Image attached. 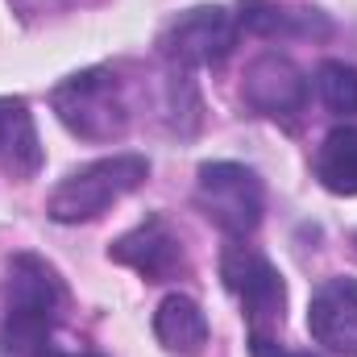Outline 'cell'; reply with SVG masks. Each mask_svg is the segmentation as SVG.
<instances>
[{"label":"cell","instance_id":"cell-12","mask_svg":"<svg viewBox=\"0 0 357 357\" xmlns=\"http://www.w3.org/2000/svg\"><path fill=\"white\" fill-rule=\"evenodd\" d=\"M237 25L262 38H324L328 21L316 8H278L266 0H245L237 13Z\"/></svg>","mask_w":357,"mask_h":357},{"label":"cell","instance_id":"cell-10","mask_svg":"<svg viewBox=\"0 0 357 357\" xmlns=\"http://www.w3.org/2000/svg\"><path fill=\"white\" fill-rule=\"evenodd\" d=\"M0 167L13 171L17 178H29L42 167L33 116H29L25 100H8V96H0Z\"/></svg>","mask_w":357,"mask_h":357},{"label":"cell","instance_id":"cell-6","mask_svg":"<svg viewBox=\"0 0 357 357\" xmlns=\"http://www.w3.org/2000/svg\"><path fill=\"white\" fill-rule=\"evenodd\" d=\"M237 33H241L237 13H229L220 4L187 8L162 33V54L175 67H212V63H225L233 54Z\"/></svg>","mask_w":357,"mask_h":357},{"label":"cell","instance_id":"cell-8","mask_svg":"<svg viewBox=\"0 0 357 357\" xmlns=\"http://www.w3.org/2000/svg\"><path fill=\"white\" fill-rule=\"evenodd\" d=\"M245 104L262 116H295L307 104V79L299 75V67L282 54H262L250 63L245 71Z\"/></svg>","mask_w":357,"mask_h":357},{"label":"cell","instance_id":"cell-14","mask_svg":"<svg viewBox=\"0 0 357 357\" xmlns=\"http://www.w3.org/2000/svg\"><path fill=\"white\" fill-rule=\"evenodd\" d=\"M316 88L328 112L337 116H357V67L349 63H324L316 71Z\"/></svg>","mask_w":357,"mask_h":357},{"label":"cell","instance_id":"cell-2","mask_svg":"<svg viewBox=\"0 0 357 357\" xmlns=\"http://www.w3.org/2000/svg\"><path fill=\"white\" fill-rule=\"evenodd\" d=\"M150 175V162L142 154H112V158H100V162H88L79 171L63 178L54 191H50V220L59 225H79V220H91L100 216L104 208H112L121 195H129L133 187H142Z\"/></svg>","mask_w":357,"mask_h":357},{"label":"cell","instance_id":"cell-4","mask_svg":"<svg viewBox=\"0 0 357 357\" xmlns=\"http://www.w3.org/2000/svg\"><path fill=\"white\" fill-rule=\"evenodd\" d=\"M220 278L225 287L241 299L245 307V324H250V345L254 354L266 357L274 349V337L282 328V307H287V291L278 270L250 245H233L220 262Z\"/></svg>","mask_w":357,"mask_h":357},{"label":"cell","instance_id":"cell-16","mask_svg":"<svg viewBox=\"0 0 357 357\" xmlns=\"http://www.w3.org/2000/svg\"><path fill=\"white\" fill-rule=\"evenodd\" d=\"M42 357H96V354H67V349H54V345H50Z\"/></svg>","mask_w":357,"mask_h":357},{"label":"cell","instance_id":"cell-5","mask_svg":"<svg viewBox=\"0 0 357 357\" xmlns=\"http://www.w3.org/2000/svg\"><path fill=\"white\" fill-rule=\"evenodd\" d=\"M195 199L204 208V216L212 225H220L229 237H245L262 225V178L241 162H204L199 183H195Z\"/></svg>","mask_w":357,"mask_h":357},{"label":"cell","instance_id":"cell-3","mask_svg":"<svg viewBox=\"0 0 357 357\" xmlns=\"http://www.w3.org/2000/svg\"><path fill=\"white\" fill-rule=\"evenodd\" d=\"M50 104L59 121L84 142H112L129 129V100L121 91V79L104 67L63 79L50 91Z\"/></svg>","mask_w":357,"mask_h":357},{"label":"cell","instance_id":"cell-11","mask_svg":"<svg viewBox=\"0 0 357 357\" xmlns=\"http://www.w3.org/2000/svg\"><path fill=\"white\" fill-rule=\"evenodd\" d=\"M154 337L178 357H195L208 345V320L191 295H167L154 312Z\"/></svg>","mask_w":357,"mask_h":357},{"label":"cell","instance_id":"cell-7","mask_svg":"<svg viewBox=\"0 0 357 357\" xmlns=\"http://www.w3.org/2000/svg\"><path fill=\"white\" fill-rule=\"evenodd\" d=\"M112 262L137 270L146 282H171L187 274V254H183V241L178 233L162 220V216H150L142 220L133 233H125L112 250H108Z\"/></svg>","mask_w":357,"mask_h":357},{"label":"cell","instance_id":"cell-13","mask_svg":"<svg viewBox=\"0 0 357 357\" xmlns=\"http://www.w3.org/2000/svg\"><path fill=\"white\" fill-rule=\"evenodd\" d=\"M316 178L337 191V195H357V129H333L316 154Z\"/></svg>","mask_w":357,"mask_h":357},{"label":"cell","instance_id":"cell-17","mask_svg":"<svg viewBox=\"0 0 357 357\" xmlns=\"http://www.w3.org/2000/svg\"><path fill=\"white\" fill-rule=\"evenodd\" d=\"M266 357H316V354H282V349H270Z\"/></svg>","mask_w":357,"mask_h":357},{"label":"cell","instance_id":"cell-1","mask_svg":"<svg viewBox=\"0 0 357 357\" xmlns=\"http://www.w3.org/2000/svg\"><path fill=\"white\" fill-rule=\"evenodd\" d=\"M67 307L63 278L38 254H17L4 278V320L0 349L13 357H42L50 349V328Z\"/></svg>","mask_w":357,"mask_h":357},{"label":"cell","instance_id":"cell-9","mask_svg":"<svg viewBox=\"0 0 357 357\" xmlns=\"http://www.w3.org/2000/svg\"><path fill=\"white\" fill-rule=\"evenodd\" d=\"M307 328L324 349L357 357V278H328L312 295Z\"/></svg>","mask_w":357,"mask_h":357},{"label":"cell","instance_id":"cell-15","mask_svg":"<svg viewBox=\"0 0 357 357\" xmlns=\"http://www.w3.org/2000/svg\"><path fill=\"white\" fill-rule=\"evenodd\" d=\"M21 17H38V13H54V8H63L67 0H8Z\"/></svg>","mask_w":357,"mask_h":357}]
</instances>
